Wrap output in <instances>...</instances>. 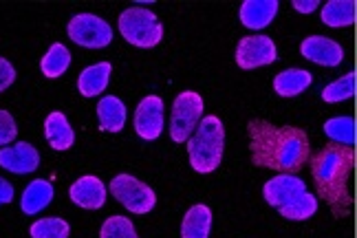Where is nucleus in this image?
Returning a JSON list of instances; mask_svg holds the SVG:
<instances>
[{"label": "nucleus", "instance_id": "f257e3e1", "mask_svg": "<svg viewBox=\"0 0 357 238\" xmlns=\"http://www.w3.org/2000/svg\"><path fill=\"white\" fill-rule=\"evenodd\" d=\"M252 163L280 174H298L311 157L309 135L296 126H273L265 119L247 124Z\"/></svg>", "mask_w": 357, "mask_h": 238}, {"label": "nucleus", "instance_id": "f03ea898", "mask_svg": "<svg viewBox=\"0 0 357 238\" xmlns=\"http://www.w3.org/2000/svg\"><path fill=\"white\" fill-rule=\"evenodd\" d=\"M309 159L318 197L328 203L335 218L349 216L353 212V194L349 190V181L355 170V150L328 144Z\"/></svg>", "mask_w": 357, "mask_h": 238}, {"label": "nucleus", "instance_id": "7ed1b4c3", "mask_svg": "<svg viewBox=\"0 0 357 238\" xmlns=\"http://www.w3.org/2000/svg\"><path fill=\"white\" fill-rule=\"evenodd\" d=\"M225 152V126L221 117L203 115L199 126L188 139V159L199 174L214 172L223 161Z\"/></svg>", "mask_w": 357, "mask_h": 238}, {"label": "nucleus", "instance_id": "20e7f679", "mask_svg": "<svg viewBox=\"0 0 357 238\" xmlns=\"http://www.w3.org/2000/svg\"><path fill=\"white\" fill-rule=\"evenodd\" d=\"M119 34L132 47L153 49L163 40V24L155 16V11L135 5L123 9L119 16Z\"/></svg>", "mask_w": 357, "mask_h": 238}, {"label": "nucleus", "instance_id": "39448f33", "mask_svg": "<svg viewBox=\"0 0 357 238\" xmlns=\"http://www.w3.org/2000/svg\"><path fill=\"white\" fill-rule=\"evenodd\" d=\"M203 97L195 91H183L174 97L170 117V139L174 144H185L203 117Z\"/></svg>", "mask_w": 357, "mask_h": 238}, {"label": "nucleus", "instance_id": "423d86ee", "mask_svg": "<svg viewBox=\"0 0 357 238\" xmlns=\"http://www.w3.org/2000/svg\"><path fill=\"white\" fill-rule=\"evenodd\" d=\"M113 197L132 214H148L153 212L157 205L155 190L146 186L144 181L135 179L132 174H117L111 184H108Z\"/></svg>", "mask_w": 357, "mask_h": 238}, {"label": "nucleus", "instance_id": "0eeeda50", "mask_svg": "<svg viewBox=\"0 0 357 238\" xmlns=\"http://www.w3.org/2000/svg\"><path fill=\"white\" fill-rule=\"evenodd\" d=\"M66 34L75 45L84 49H104L113 42V29L95 13H77L68 20Z\"/></svg>", "mask_w": 357, "mask_h": 238}, {"label": "nucleus", "instance_id": "6e6552de", "mask_svg": "<svg viewBox=\"0 0 357 238\" xmlns=\"http://www.w3.org/2000/svg\"><path fill=\"white\" fill-rule=\"evenodd\" d=\"M278 60V49L269 36H247L236 45V64L245 71L267 66Z\"/></svg>", "mask_w": 357, "mask_h": 238}, {"label": "nucleus", "instance_id": "1a4fd4ad", "mask_svg": "<svg viewBox=\"0 0 357 238\" xmlns=\"http://www.w3.org/2000/svg\"><path fill=\"white\" fill-rule=\"evenodd\" d=\"M135 133L146 142H155L163 133V100L159 95H146L135 108Z\"/></svg>", "mask_w": 357, "mask_h": 238}, {"label": "nucleus", "instance_id": "9d476101", "mask_svg": "<svg viewBox=\"0 0 357 238\" xmlns=\"http://www.w3.org/2000/svg\"><path fill=\"white\" fill-rule=\"evenodd\" d=\"M0 168L13 174H29L40 168V152L29 142H16L0 148Z\"/></svg>", "mask_w": 357, "mask_h": 238}, {"label": "nucleus", "instance_id": "9b49d317", "mask_svg": "<svg viewBox=\"0 0 357 238\" xmlns=\"http://www.w3.org/2000/svg\"><path fill=\"white\" fill-rule=\"evenodd\" d=\"M302 58H307L320 66H340L344 60V49H342L340 42L324 38V36H309L302 40L300 45Z\"/></svg>", "mask_w": 357, "mask_h": 238}, {"label": "nucleus", "instance_id": "f8f14e48", "mask_svg": "<svg viewBox=\"0 0 357 238\" xmlns=\"http://www.w3.org/2000/svg\"><path fill=\"white\" fill-rule=\"evenodd\" d=\"M106 186L102 184L100 177L95 174H84L77 181H73V186L68 188V197L77 207L84 209H102L106 203Z\"/></svg>", "mask_w": 357, "mask_h": 238}, {"label": "nucleus", "instance_id": "ddd939ff", "mask_svg": "<svg viewBox=\"0 0 357 238\" xmlns=\"http://www.w3.org/2000/svg\"><path fill=\"white\" fill-rule=\"evenodd\" d=\"M302 192H307L305 181L296 174H276L273 179H269L265 188H263V197L271 207H282L289 201H294L296 197H300Z\"/></svg>", "mask_w": 357, "mask_h": 238}, {"label": "nucleus", "instance_id": "4468645a", "mask_svg": "<svg viewBox=\"0 0 357 238\" xmlns=\"http://www.w3.org/2000/svg\"><path fill=\"white\" fill-rule=\"evenodd\" d=\"M278 9H280L278 0H245L238 9V18L241 24L247 27V29L260 31L271 24Z\"/></svg>", "mask_w": 357, "mask_h": 238}, {"label": "nucleus", "instance_id": "2eb2a0df", "mask_svg": "<svg viewBox=\"0 0 357 238\" xmlns=\"http://www.w3.org/2000/svg\"><path fill=\"white\" fill-rule=\"evenodd\" d=\"M45 139H47V144L58 152H64L75 144V131L62 110H53L51 115H47Z\"/></svg>", "mask_w": 357, "mask_h": 238}, {"label": "nucleus", "instance_id": "dca6fc26", "mask_svg": "<svg viewBox=\"0 0 357 238\" xmlns=\"http://www.w3.org/2000/svg\"><path fill=\"white\" fill-rule=\"evenodd\" d=\"M111 73H113L111 62H98L86 66L77 75V91L82 93V97H100V93H104L108 82H111Z\"/></svg>", "mask_w": 357, "mask_h": 238}, {"label": "nucleus", "instance_id": "f3484780", "mask_svg": "<svg viewBox=\"0 0 357 238\" xmlns=\"http://www.w3.org/2000/svg\"><path fill=\"white\" fill-rule=\"evenodd\" d=\"M126 104L117 95H106L98 104V124L102 133H121L126 126Z\"/></svg>", "mask_w": 357, "mask_h": 238}, {"label": "nucleus", "instance_id": "a211bd4d", "mask_svg": "<svg viewBox=\"0 0 357 238\" xmlns=\"http://www.w3.org/2000/svg\"><path fill=\"white\" fill-rule=\"evenodd\" d=\"M53 194H56V190H53L51 181H47V179H36V181H31V184L24 188L22 197H20V209H22V214H26V216L40 214L47 205H51Z\"/></svg>", "mask_w": 357, "mask_h": 238}, {"label": "nucleus", "instance_id": "6ab92c4d", "mask_svg": "<svg viewBox=\"0 0 357 238\" xmlns=\"http://www.w3.org/2000/svg\"><path fill=\"white\" fill-rule=\"evenodd\" d=\"M212 209L205 203L192 205L181 221V238H210Z\"/></svg>", "mask_w": 357, "mask_h": 238}, {"label": "nucleus", "instance_id": "aec40b11", "mask_svg": "<svg viewBox=\"0 0 357 238\" xmlns=\"http://www.w3.org/2000/svg\"><path fill=\"white\" fill-rule=\"evenodd\" d=\"M313 84V75L307 68H287L273 77V91L280 97H296Z\"/></svg>", "mask_w": 357, "mask_h": 238}, {"label": "nucleus", "instance_id": "412c9836", "mask_svg": "<svg viewBox=\"0 0 357 238\" xmlns=\"http://www.w3.org/2000/svg\"><path fill=\"white\" fill-rule=\"evenodd\" d=\"M322 22L333 29H342V27H353L357 20V5L355 0H328V3L320 9Z\"/></svg>", "mask_w": 357, "mask_h": 238}, {"label": "nucleus", "instance_id": "4be33fe9", "mask_svg": "<svg viewBox=\"0 0 357 238\" xmlns=\"http://www.w3.org/2000/svg\"><path fill=\"white\" fill-rule=\"evenodd\" d=\"M68 66H71V51L62 42H53L49 51L43 55V60H40V71L47 80L62 77L68 71Z\"/></svg>", "mask_w": 357, "mask_h": 238}, {"label": "nucleus", "instance_id": "5701e85b", "mask_svg": "<svg viewBox=\"0 0 357 238\" xmlns=\"http://www.w3.org/2000/svg\"><path fill=\"white\" fill-rule=\"evenodd\" d=\"M324 135L331 139V144L353 148L355 139H357V135H355V117H351V115L331 117L328 121H324Z\"/></svg>", "mask_w": 357, "mask_h": 238}, {"label": "nucleus", "instance_id": "b1692460", "mask_svg": "<svg viewBox=\"0 0 357 238\" xmlns=\"http://www.w3.org/2000/svg\"><path fill=\"white\" fill-rule=\"evenodd\" d=\"M278 212L287 221H307L318 212V197H313L311 192H302L294 201L278 207Z\"/></svg>", "mask_w": 357, "mask_h": 238}, {"label": "nucleus", "instance_id": "393cba45", "mask_svg": "<svg viewBox=\"0 0 357 238\" xmlns=\"http://www.w3.org/2000/svg\"><path fill=\"white\" fill-rule=\"evenodd\" d=\"M355 91H357V75H355V71H351L347 75H342L340 80L331 82L328 87H324L322 89V100L326 104L347 102V100H353Z\"/></svg>", "mask_w": 357, "mask_h": 238}, {"label": "nucleus", "instance_id": "a878e982", "mask_svg": "<svg viewBox=\"0 0 357 238\" xmlns=\"http://www.w3.org/2000/svg\"><path fill=\"white\" fill-rule=\"evenodd\" d=\"M29 236L31 238H68L71 236V225H68V221L60 216L40 218L31 223Z\"/></svg>", "mask_w": 357, "mask_h": 238}, {"label": "nucleus", "instance_id": "bb28decb", "mask_svg": "<svg viewBox=\"0 0 357 238\" xmlns=\"http://www.w3.org/2000/svg\"><path fill=\"white\" fill-rule=\"evenodd\" d=\"M100 238H139L135 230V223L128 216H108L102 228Z\"/></svg>", "mask_w": 357, "mask_h": 238}, {"label": "nucleus", "instance_id": "cd10ccee", "mask_svg": "<svg viewBox=\"0 0 357 238\" xmlns=\"http://www.w3.org/2000/svg\"><path fill=\"white\" fill-rule=\"evenodd\" d=\"M18 137V124L9 110H0V148L9 146Z\"/></svg>", "mask_w": 357, "mask_h": 238}, {"label": "nucleus", "instance_id": "c85d7f7f", "mask_svg": "<svg viewBox=\"0 0 357 238\" xmlns=\"http://www.w3.org/2000/svg\"><path fill=\"white\" fill-rule=\"evenodd\" d=\"M13 82H16V68L7 58L0 55V93H5Z\"/></svg>", "mask_w": 357, "mask_h": 238}, {"label": "nucleus", "instance_id": "c756f323", "mask_svg": "<svg viewBox=\"0 0 357 238\" xmlns=\"http://www.w3.org/2000/svg\"><path fill=\"white\" fill-rule=\"evenodd\" d=\"M13 201V186L7 179L0 177V205H7Z\"/></svg>", "mask_w": 357, "mask_h": 238}, {"label": "nucleus", "instance_id": "7c9ffc66", "mask_svg": "<svg viewBox=\"0 0 357 238\" xmlns=\"http://www.w3.org/2000/svg\"><path fill=\"white\" fill-rule=\"evenodd\" d=\"M291 5H294V9L300 11V13H313L315 9L320 7L318 0H294Z\"/></svg>", "mask_w": 357, "mask_h": 238}]
</instances>
